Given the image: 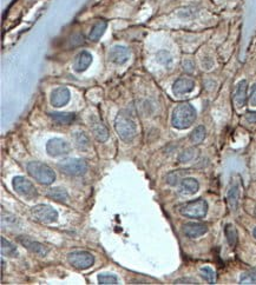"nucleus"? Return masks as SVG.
I'll return each instance as SVG.
<instances>
[{
    "instance_id": "f257e3e1",
    "label": "nucleus",
    "mask_w": 256,
    "mask_h": 285,
    "mask_svg": "<svg viewBox=\"0 0 256 285\" xmlns=\"http://www.w3.org/2000/svg\"><path fill=\"white\" fill-rule=\"evenodd\" d=\"M196 119V110L189 103H182L175 108L171 116V125L175 129L184 130L194 124Z\"/></svg>"
},
{
    "instance_id": "f03ea898",
    "label": "nucleus",
    "mask_w": 256,
    "mask_h": 285,
    "mask_svg": "<svg viewBox=\"0 0 256 285\" xmlns=\"http://www.w3.org/2000/svg\"><path fill=\"white\" fill-rule=\"evenodd\" d=\"M115 130L124 142H131L137 134V126L133 119L125 113L120 112L115 120Z\"/></svg>"
},
{
    "instance_id": "7ed1b4c3",
    "label": "nucleus",
    "mask_w": 256,
    "mask_h": 285,
    "mask_svg": "<svg viewBox=\"0 0 256 285\" xmlns=\"http://www.w3.org/2000/svg\"><path fill=\"white\" fill-rule=\"evenodd\" d=\"M26 170L30 176L42 185H51L56 181V172L46 164L40 162H30Z\"/></svg>"
},
{
    "instance_id": "20e7f679",
    "label": "nucleus",
    "mask_w": 256,
    "mask_h": 285,
    "mask_svg": "<svg viewBox=\"0 0 256 285\" xmlns=\"http://www.w3.org/2000/svg\"><path fill=\"white\" fill-rule=\"evenodd\" d=\"M180 213L186 218L202 219L208 213V203L204 199L191 200L181 205Z\"/></svg>"
},
{
    "instance_id": "39448f33",
    "label": "nucleus",
    "mask_w": 256,
    "mask_h": 285,
    "mask_svg": "<svg viewBox=\"0 0 256 285\" xmlns=\"http://www.w3.org/2000/svg\"><path fill=\"white\" fill-rule=\"evenodd\" d=\"M58 167L61 172L69 174V176L80 177L84 176L89 170V165L84 159L79 158H68L58 163Z\"/></svg>"
},
{
    "instance_id": "423d86ee",
    "label": "nucleus",
    "mask_w": 256,
    "mask_h": 285,
    "mask_svg": "<svg viewBox=\"0 0 256 285\" xmlns=\"http://www.w3.org/2000/svg\"><path fill=\"white\" fill-rule=\"evenodd\" d=\"M32 218L40 224H51V223L57 222L58 212L52 206L47 204H38L31 209Z\"/></svg>"
},
{
    "instance_id": "0eeeda50",
    "label": "nucleus",
    "mask_w": 256,
    "mask_h": 285,
    "mask_svg": "<svg viewBox=\"0 0 256 285\" xmlns=\"http://www.w3.org/2000/svg\"><path fill=\"white\" fill-rule=\"evenodd\" d=\"M68 262L70 263L73 268L78 270H86L93 265L94 257L93 255H91L87 251L76 250L68 255Z\"/></svg>"
},
{
    "instance_id": "6e6552de",
    "label": "nucleus",
    "mask_w": 256,
    "mask_h": 285,
    "mask_svg": "<svg viewBox=\"0 0 256 285\" xmlns=\"http://www.w3.org/2000/svg\"><path fill=\"white\" fill-rule=\"evenodd\" d=\"M12 185L18 195L24 197V198H26L28 200L35 199L36 197L38 196L36 186L25 177H21V176L14 177L12 181Z\"/></svg>"
},
{
    "instance_id": "1a4fd4ad",
    "label": "nucleus",
    "mask_w": 256,
    "mask_h": 285,
    "mask_svg": "<svg viewBox=\"0 0 256 285\" xmlns=\"http://www.w3.org/2000/svg\"><path fill=\"white\" fill-rule=\"evenodd\" d=\"M71 151L70 142L63 138H52L46 142V152L51 157H60L65 156Z\"/></svg>"
},
{
    "instance_id": "9d476101",
    "label": "nucleus",
    "mask_w": 256,
    "mask_h": 285,
    "mask_svg": "<svg viewBox=\"0 0 256 285\" xmlns=\"http://www.w3.org/2000/svg\"><path fill=\"white\" fill-rule=\"evenodd\" d=\"M17 242L23 245L25 249H27L28 251L34 252V254L42 256V257H45V256L49 254V249L44 245V244L37 242V240L30 238L27 236H19L17 238Z\"/></svg>"
},
{
    "instance_id": "9b49d317",
    "label": "nucleus",
    "mask_w": 256,
    "mask_h": 285,
    "mask_svg": "<svg viewBox=\"0 0 256 285\" xmlns=\"http://www.w3.org/2000/svg\"><path fill=\"white\" fill-rule=\"evenodd\" d=\"M71 93L68 87H57L51 93V104L54 108H63L70 101Z\"/></svg>"
},
{
    "instance_id": "f8f14e48",
    "label": "nucleus",
    "mask_w": 256,
    "mask_h": 285,
    "mask_svg": "<svg viewBox=\"0 0 256 285\" xmlns=\"http://www.w3.org/2000/svg\"><path fill=\"white\" fill-rule=\"evenodd\" d=\"M109 59L116 65H123L130 59V51L125 46H113L109 52Z\"/></svg>"
},
{
    "instance_id": "ddd939ff",
    "label": "nucleus",
    "mask_w": 256,
    "mask_h": 285,
    "mask_svg": "<svg viewBox=\"0 0 256 285\" xmlns=\"http://www.w3.org/2000/svg\"><path fill=\"white\" fill-rule=\"evenodd\" d=\"M183 232L189 238H199L208 232V226L203 223H186L183 225Z\"/></svg>"
},
{
    "instance_id": "4468645a",
    "label": "nucleus",
    "mask_w": 256,
    "mask_h": 285,
    "mask_svg": "<svg viewBox=\"0 0 256 285\" xmlns=\"http://www.w3.org/2000/svg\"><path fill=\"white\" fill-rule=\"evenodd\" d=\"M92 63V56L87 51H82L77 54L75 60H73V70L76 72H84L89 68V66Z\"/></svg>"
},
{
    "instance_id": "2eb2a0df",
    "label": "nucleus",
    "mask_w": 256,
    "mask_h": 285,
    "mask_svg": "<svg viewBox=\"0 0 256 285\" xmlns=\"http://www.w3.org/2000/svg\"><path fill=\"white\" fill-rule=\"evenodd\" d=\"M194 89H195V82L191 78H188V77L177 79L173 85V92L175 94L189 93Z\"/></svg>"
},
{
    "instance_id": "dca6fc26",
    "label": "nucleus",
    "mask_w": 256,
    "mask_h": 285,
    "mask_svg": "<svg viewBox=\"0 0 256 285\" xmlns=\"http://www.w3.org/2000/svg\"><path fill=\"white\" fill-rule=\"evenodd\" d=\"M247 90H248V84L247 80H241L237 84L235 94H234V101H235L236 108H243L247 103Z\"/></svg>"
},
{
    "instance_id": "f3484780",
    "label": "nucleus",
    "mask_w": 256,
    "mask_h": 285,
    "mask_svg": "<svg viewBox=\"0 0 256 285\" xmlns=\"http://www.w3.org/2000/svg\"><path fill=\"white\" fill-rule=\"evenodd\" d=\"M91 131H92L93 137L100 142H105L109 139V131L107 127H105L103 124H102L100 120L93 118L92 122L90 124Z\"/></svg>"
},
{
    "instance_id": "a211bd4d",
    "label": "nucleus",
    "mask_w": 256,
    "mask_h": 285,
    "mask_svg": "<svg viewBox=\"0 0 256 285\" xmlns=\"http://www.w3.org/2000/svg\"><path fill=\"white\" fill-rule=\"evenodd\" d=\"M199 189H200V184L199 182H197V179L189 177V178L182 179L178 191H180V193H182V195L189 196V195H195V193L199 191Z\"/></svg>"
},
{
    "instance_id": "6ab92c4d",
    "label": "nucleus",
    "mask_w": 256,
    "mask_h": 285,
    "mask_svg": "<svg viewBox=\"0 0 256 285\" xmlns=\"http://www.w3.org/2000/svg\"><path fill=\"white\" fill-rule=\"evenodd\" d=\"M227 202L232 211H236L239 207V202H240V188L239 185H233L229 189L228 195H227Z\"/></svg>"
},
{
    "instance_id": "aec40b11",
    "label": "nucleus",
    "mask_w": 256,
    "mask_h": 285,
    "mask_svg": "<svg viewBox=\"0 0 256 285\" xmlns=\"http://www.w3.org/2000/svg\"><path fill=\"white\" fill-rule=\"evenodd\" d=\"M46 196L52 200H56L58 203H67L69 199V193L65 189L61 188H53L50 189L46 192Z\"/></svg>"
},
{
    "instance_id": "412c9836",
    "label": "nucleus",
    "mask_w": 256,
    "mask_h": 285,
    "mask_svg": "<svg viewBox=\"0 0 256 285\" xmlns=\"http://www.w3.org/2000/svg\"><path fill=\"white\" fill-rule=\"evenodd\" d=\"M107 21L105 20H98L96 24L93 25V27L91 28V32H90V35L89 38L90 40H92V42H98V40L101 39V37L103 35V33L107 30Z\"/></svg>"
},
{
    "instance_id": "4be33fe9",
    "label": "nucleus",
    "mask_w": 256,
    "mask_h": 285,
    "mask_svg": "<svg viewBox=\"0 0 256 285\" xmlns=\"http://www.w3.org/2000/svg\"><path fill=\"white\" fill-rule=\"evenodd\" d=\"M2 255L3 256H6V257H11V258H14L18 256V250H17V246L14 245L10 242V240H7L6 238H4L2 237Z\"/></svg>"
},
{
    "instance_id": "5701e85b",
    "label": "nucleus",
    "mask_w": 256,
    "mask_h": 285,
    "mask_svg": "<svg viewBox=\"0 0 256 285\" xmlns=\"http://www.w3.org/2000/svg\"><path fill=\"white\" fill-rule=\"evenodd\" d=\"M50 117L56 123L64 124V125H68V124L72 123V120L75 119V115L69 112H53V113H50Z\"/></svg>"
},
{
    "instance_id": "b1692460",
    "label": "nucleus",
    "mask_w": 256,
    "mask_h": 285,
    "mask_svg": "<svg viewBox=\"0 0 256 285\" xmlns=\"http://www.w3.org/2000/svg\"><path fill=\"white\" fill-rule=\"evenodd\" d=\"M73 140L77 148L82 151H86L90 148V139L84 132H76L73 134Z\"/></svg>"
},
{
    "instance_id": "393cba45",
    "label": "nucleus",
    "mask_w": 256,
    "mask_h": 285,
    "mask_svg": "<svg viewBox=\"0 0 256 285\" xmlns=\"http://www.w3.org/2000/svg\"><path fill=\"white\" fill-rule=\"evenodd\" d=\"M225 233H226V238L228 240V244L232 247H235L237 244V231L235 229V226L232 224H227L225 228Z\"/></svg>"
},
{
    "instance_id": "a878e982",
    "label": "nucleus",
    "mask_w": 256,
    "mask_h": 285,
    "mask_svg": "<svg viewBox=\"0 0 256 285\" xmlns=\"http://www.w3.org/2000/svg\"><path fill=\"white\" fill-rule=\"evenodd\" d=\"M206 134H207L206 127L203 125H200L193 131L191 134H190V140H191V142H194V144H200V142H202L204 140Z\"/></svg>"
},
{
    "instance_id": "bb28decb",
    "label": "nucleus",
    "mask_w": 256,
    "mask_h": 285,
    "mask_svg": "<svg viewBox=\"0 0 256 285\" xmlns=\"http://www.w3.org/2000/svg\"><path fill=\"white\" fill-rule=\"evenodd\" d=\"M200 273L201 276L203 277V279L207 280L209 284H214L216 282V272L211 268H209V266H203V268H201Z\"/></svg>"
},
{
    "instance_id": "cd10ccee",
    "label": "nucleus",
    "mask_w": 256,
    "mask_h": 285,
    "mask_svg": "<svg viewBox=\"0 0 256 285\" xmlns=\"http://www.w3.org/2000/svg\"><path fill=\"white\" fill-rule=\"evenodd\" d=\"M186 174V171L184 170H176V171H173V172H170L169 174L167 176V182L169 185H177L178 183L182 182L181 179L183 176H185Z\"/></svg>"
},
{
    "instance_id": "c85d7f7f",
    "label": "nucleus",
    "mask_w": 256,
    "mask_h": 285,
    "mask_svg": "<svg viewBox=\"0 0 256 285\" xmlns=\"http://www.w3.org/2000/svg\"><path fill=\"white\" fill-rule=\"evenodd\" d=\"M197 156H199V151L196 149H188L181 153L180 157H178V160L181 163H188L195 159Z\"/></svg>"
},
{
    "instance_id": "c756f323",
    "label": "nucleus",
    "mask_w": 256,
    "mask_h": 285,
    "mask_svg": "<svg viewBox=\"0 0 256 285\" xmlns=\"http://www.w3.org/2000/svg\"><path fill=\"white\" fill-rule=\"evenodd\" d=\"M97 279L98 283L103 285L118 284V278H117V276L112 275V273H101V275H98Z\"/></svg>"
},
{
    "instance_id": "7c9ffc66",
    "label": "nucleus",
    "mask_w": 256,
    "mask_h": 285,
    "mask_svg": "<svg viewBox=\"0 0 256 285\" xmlns=\"http://www.w3.org/2000/svg\"><path fill=\"white\" fill-rule=\"evenodd\" d=\"M240 284H256V271L242 273L240 277Z\"/></svg>"
},
{
    "instance_id": "2f4dec72",
    "label": "nucleus",
    "mask_w": 256,
    "mask_h": 285,
    "mask_svg": "<svg viewBox=\"0 0 256 285\" xmlns=\"http://www.w3.org/2000/svg\"><path fill=\"white\" fill-rule=\"evenodd\" d=\"M157 60L162 65H164V66H169L171 64V57L167 51H159V52L157 53Z\"/></svg>"
},
{
    "instance_id": "473e14b6",
    "label": "nucleus",
    "mask_w": 256,
    "mask_h": 285,
    "mask_svg": "<svg viewBox=\"0 0 256 285\" xmlns=\"http://www.w3.org/2000/svg\"><path fill=\"white\" fill-rule=\"evenodd\" d=\"M183 68L186 73H193L194 70H195V64L191 59H184L183 61Z\"/></svg>"
},
{
    "instance_id": "72a5a7b5",
    "label": "nucleus",
    "mask_w": 256,
    "mask_h": 285,
    "mask_svg": "<svg viewBox=\"0 0 256 285\" xmlns=\"http://www.w3.org/2000/svg\"><path fill=\"white\" fill-rule=\"evenodd\" d=\"M175 284H199V282L193 278H180L175 280Z\"/></svg>"
},
{
    "instance_id": "f704fd0d",
    "label": "nucleus",
    "mask_w": 256,
    "mask_h": 285,
    "mask_svg": "<svg viewBox=\"0 0 256 285\" xmlns=\"http://www.w3.org/2000/svg\"><path fill=\"white\" fill-rule=\"evenodd\" d=\"M249 99H250V104L253 105V106H256V84H254V85L251 86Z\"/></svg>"
},
{
    "instance_id": "c9c22d12",
    "label": "nucleus",
    "mask_w": 256,
    "mask_h": 285,
    "mask_svg": "<svg viewBox=\"0 0 256 285\" xmlns=\"http://www.w3.org/2000/svg\"><path fill=\"white\" fill-rule=\"evenodd\" d=\"M247 119L249 120L250 123L256 122V112H248L247 115Z\"/></svg>"
},
{
    "instance_id": "e433bc0d",
    "label": "nucleus",
    "mask_w": 256,
    "mask_h": 285,
    "mask_svg": "<svg viewBox=\"0 0 256 285\" xmlns=\"http://www.w3.org/2000/svg\"><path fill=\"white\" fill-rule=\"evenodd\" d=\"M253 236H254V238L256 239V228L253 230Z\"/></svg>"
},
{
    "instance_id": "4c0bfd02",
    "label": "nucleus",
    "mask_w": 256,
    "mask_h": 285,
    "mask_svg": "<svg viewBox=\"0 0 256 285\" xmlns=\"http://www.w3.org/2000/svg\"><path fill=\"white\" fill-rule=\"evenodd\" d=\"M254 213H255V216H256V207H255V211H254Z\"/></svg>"
}]
</instances>
